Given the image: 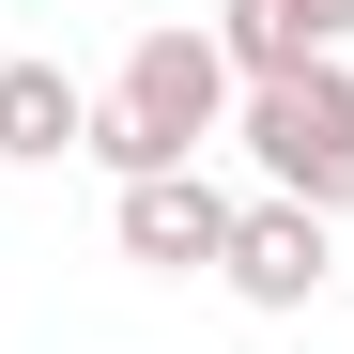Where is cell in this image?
<instances>
[{"label":"cell","mask_w":354,"mask_h":354,"mask_svg":"<svg viewBox=\"0 0 354 354\" xmlns=\"http://www.w3.org/2000/svg\"><path fill=\"white\" fill-rule=\"evenodd\" d=\"M231 124V62H216V31H139L124 46V77H108V108H93V139L77 154H108V185H139V169H201V139Z\"/></svg>","instance_id":"1"},{"label":"cell","mask_w":354,"mask_h":354,"mask_svg":"<svg viewBox=\"0 0 354 354\" xmlns=\"http://www.w3.org/2000/svg\"><path fill=\"white\" fill-rule=\"evenodd\" d=\"M231 139L262 154V201H308L324 231L354 216V77L308 62V77H262V93H231Z\"/></svg>","instance_id":"2"},{"label":"cell","mask_w":354,"mask_h":354,"mask_svg":"<svg viewBox=\"0 0 354 354\" xmlns=\"http://www.w3.org/2000/svg\"><path fill=\"white\" fill-rule=\"evenodd\" d=\"M216 277L247 292L262 324H292V308H324L339 247H324V216H308V201H231V247H216Z\"/></svg>","instance_id":"3"},{"label":"cell","mask_w":354,"mask_h":354,"mask_svg":"<svg viewBox=\"0 0 354 354\" xmlns=\"http://www.w3.org/2000/svg\"><path fill=\"white\" fill-rule=\"evenodd\" d=\"M108 231H124V262H154V277H216L231 185L216 169H139V185H108Z\"/></svg>","instance_id":"4"},{"label":"cell","mask_w":354,"mask_h":354,"mask_svg":"<svg viewBox=\"0 0 354 354\" xmlns=\"http://www.w3.org/2000/svg\"><path fill=\"white\" fill-rule=\"evenodd\" d=\"M354 46V0H216V62L231 93H262V77H308Z\"/></svg>","instance_id":"5"},{"label":"cell","mask_w":354,"mask_h":354,"mask_svg":"<svg viewBox=\"0 0 354 354\" xmlns=\"http://www.w3.org/2000/svg\"><path fill=\"white\" fill-rule=\"evenodd\" d=\"M77 139H93V93L62 62H0V154H16V169H62Z\"/></svg>","instance_id":"6"}]
</instances>
